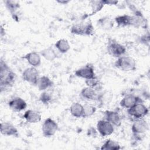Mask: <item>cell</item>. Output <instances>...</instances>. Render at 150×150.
<instances>
[{
  "instance_id": "52a82bcc",
  "label": "cell",
  "mask_w": 150,
  "mask_h": 150,
  "mask_svg": "<svg viewBox=\"0 0 150 150\" xmlns=\"http://www.w3.org/2000/svg\"><path fill=\"white\" fill-rule=\"evenodd\" d=\"M59 129L57 123L52 118H47L43 122L42 131L45 137L49 138L53 136Z\"/></svg>"
},
{
  "instance_id": "4fadbf2b",
  "label": "cell",
  "mask_w": 150,
  "mask_h": 150,
  "mask_svg": "<svg viewBox=\"0 0 150 150\" xmlns=\"http://www.w3.org/2000/svg\"><path fill=\"white\" fill-rule=\"evenodd\" d=\"M104 120L110 122L115 127H120L121 125V118L117 111L106 110L104 111Z\"/></svg>"
},
{
  "instance_id": "277c9868",
  "label": "cell",
  "mask_w": 150,
  "mask_h": 150,
  "mask_svg": "<svg viewBox=\"0 0 150 150\" xmlns=\"http://www.w3.org/2000/svg\"><path fill=\"white\" fill-rule=\"evenodd\" d=\"M107 50L110 55L117 58L124 56L127 52L126 47L124 45L111 38L108 39Z\"/></svg>"
},
{
  "instance_id": "4dcf8cb0",
  "label": "cell",
  "mask_w": 150,
  "mask_h": 150,
  "mask_svg": "<svg viewBox=\"0 0 150 150\" xmlns=\"http://www.w3.org/2000/svg\"><path fill=\"white\" fill-rule=\"evenodd\" d=\"M104 5H117L118 3V1H111V0H104L103 1Z\"/></svg>"
},
{
  "instance_id": "7a4b0ae2",
  "label": "cell",
  "mask_w": 150,
  "mask_h": 150,
  "mask_svg": "<svg viewBox=\"0 0 150 150\" xmlns=\"http://www.w3.org/2000/svg\"><path fill=\"white\" fill-rule=\"evenodd\" d=\"M114 66L121 70L129 71L136 69L137 63L133 57L128 56H122L117 58L114 63Z\"/></svg>"
},
{
  "instance_id": "ac0fdd59",
  "label": "cell",
  "mask_w": 150,
  "mask_h": 150,
  "mask_svg": "<svg viewBox=\"0 0 150 150\" xmlns=\"http://www.w3.org/2000/svg\"><path fill=\"white\" fill-rule=\"evenodd\" d=\"M132 16V26L135 28H145L146 21L143 16L141 12L137 11L134 12V15Z\"/></svg>"
},
{
  "instance_id": "ffe728a7",
  "label": "cell",
  "mask_w": 150,
  "mask_h": 150,
  "mask_svg": "<svg viewBox=\"0 0 150 150\" xmlns=\"http://www.w3.org/2000/svg\"><path fill=\"white\" fill-rule=\"evenodd\" d=\"M70 112L75 118H79L83 117V105L79 103H73L70 107Z\"/></svg>"
},
{
  "instance_id": "9a60e30c",
  "label": "cell",
  "mask_w": 150,
  "mask_h": 150,
  "mask_svg": "<svg viewBox=\"0 0 150 150\" xmlns=\"http://www.w3.org/2000/svg\"><path fill=\"white\" fill-rule=\"evenodd\" d=\"M23 118L28 123L35 124L41 121L42 115L40 113L37 111L28 110L25 112Z\"/></svg>"
},
{
  "instance_id": "d6986e66",
  "label": "cell",
  "mask_w": 150,
  "mask_h": 150,
  "mask_svg": "<svg viewBox=\"0 0 150 150\" xmlns=\"http://www.w3.org/2000/svg\"><path fill=\"white\" fill-rule=\"evenodd\" d=\"M53 84V81L49 77L46 76H43L39 77L36 86L40 91H46L47 89L51 87Z\"/></svg>"
},
{
  "instance_id": "44dd1931",
  "label": "cell",
  "mask_w": 150,
  "mask_h": 150,
  "mask_svg": "<svg viewBox=\"0 0 150 150\" xmlns=\"http://www.w3.org/2000/svg\"><path fill=\"white\" fill-rule=\"evenodd\" d=\"M114 20L118 27H125L128 26H132V16L130 15H120L115 17Z\"/></svg>"
},
{
  "instance_id": "603a6c76",
  "label": "cell",
  "mask_w": 150,
  "mask_h": 150,
  "mask_svg": "<svg viewBox=\"0 0 150 150\" xmlns=\"http://www.w3.org/2000/svg\"><path fill=\"white\" fill-rule=\"evenodd\" d=\"M55 47L61 53H66L70 49V45L67 40L60 39L54 44Z\"/></svg>"
},
{
  "instance_id": "7402d4cb",
  "label": "cell",
  "mask_w": 150,
  "mask_h": 150,
  "mask_svg": "<svg viewBox=\"0 0 150 150\" xmlns=\"http://www.w3.org/2000/svg\"><path fill=\"white\" fill-rule=\"evenodd\" d=\"M39 54L44 59L49 62L53 61L57 58L56 53L55 52L54 50L51 47H48L43 49L39 52Z\"/></svg>"
},
{
  "instance_id": "6da1fadb",
  "label": "cell",
  "mask_w": 150,
  "mask_h": 150,
  "mask_svg": "<svg viewBox=\"0 0 150 150\" xmlns=\"http://www.w3.org/2000/svg\"><path fill=\"white\" fill-rule=\"evenodd\" d=\"M16 74L3 60L0 62V86L1 92L3 88L11 87L15 83Z\"/></svg>"
},
{
  "instance_id": "30bf717a",
  "label": "cell",
  "mask_w": 150,
  "mask_h": 150,
  "mask_svg": "<svg viewBox=\"0 0 150 150\" xmlns=\"http://www.w3.org/2000/svg\"><path fill=\"white\" fill-rule=\"evenodd\" d=\"M75 76L85 80L93 78L96 76L94 67L91 64H87L77 69L74 72Z\"/></svg>"
},
{
  "instance_id": "9c48e42d",
  "label": "cell",
  "mask_w": 150,
  "mask_h": 150,
  "mask_svg": "<svg viewBox=\"0 0 150 150\" xmlns=\"http://www.w3.org/2000/svg\"><path fill=\"white\" fill-rule=\"evenodd\" d=\"M114 126L108 121L103 119L97 121L96 128L98 133L102 137L111 135L114 131Z\"/></svg>"
},
{
  "instance_id": "7c38bea8",
  "label": "cell",
  "mask_w": 150,
  "mask_h": 150,
  "mask_svg": "<svg viewBox=\"0 0 150 150\" xmlns=\"http://www.w3.org/2000/svg\"><path fill=\"white\" fill-rule=\"evenodd\" d=\"M10 109L15 112L22 111L27 107L26 102L21 97H15L8 103Z\"/></svg>"
},
{
  "instance_id": "484cf974",
  "label": "cell",
  "mask_w": 150,
  "mask_h": 150,
  "mask_svg": "<svg viewBox=\"0 0 150 150\" xmlns=\"http://www.w3.org/2000/svg\"><path fill=\"white\" fill-rule=\"evenodd\" d=\"M98 24L104 29L108 30L113 27V21L108 16H105L100 18L98 21Z\"/></svg>"
},
{
  "instance_id": "5b68a950",
  "label": "cell",
  "mask_w": 150,
  "mask_h": 150,
  "mask_svg": "<svg viewBox=\"0 0 150 150\" xmlns=\"http://www.w3.org/2000/svg\"><path fill=\"white\" fill-rule=\"evenodd\" d=\"M149 110L143 103H138L132 107L127 110L128 115L134 120L144 118L148 114Z\"/></svg>"
},
{
  "instance_id": "cb8c5ba5",
  "label": "cell",
  "mask_w": 150,
  "mask_h": 150,
  "mask_svg": "<svg viewBox=\"0 0 150 150\" xmlns=\"http://www.w3.org/2000/svg\"><path fill=\"white\" fill-rule=\"evenodd\" d=\"M6 7L11 13L13 19H16V12L20 8V5L16 1H4Z\"/></svg>"
},
{
  "instance_id": "5bb4252c",
  "label": "cell",
  "mask_w": 150,
  "mask_h": 150,
  "mask_svg": "<svg viewBox=\"0 0 150 150\" xmlns=\"http://www.w3.org/2000/svg\"><path fill=\"white\" fill-rule=\"evenodd\" d=\"M0 131L1 134L5 136H18L17 128L8 122H2L1 123Z\"/></svg>"
},
{
  "instance_id": "3957f363",
  "label": "cell",
  "mask_w": 150,
  "mask_h": 150,
  "mask_svg": "<svg viewBox=\"0 0 150 150\" xmlns=\"http://www.w3.org/2000/svg\"><path fill=\"white\" fill-rule=\"evenodd\" d=\"M71 33L76 35L89 36L94 32V26L91 21L73 25L70 28Z\"/></svg>"
},
{
  "instance_id": "1f68e13d",
  "label": "cell",
  "mask_w": 150,
  "mask_h": 150,
  "mask_svg": "<svg viewBox=\"0 0 150 150\" xmlns=\"http://www.w3.org/2000/svg\"><path fill=\"white\" fill-rule=\"evenodd\" d=\"M57 2L60 4H64V5H66L69 2V1H57Z\"/></svg>"
},
{
  "instance_id": "f546056e",
  "label": "cell",
  "mask_w": 150,
  "mask_h": 150,
  "mask_svg": "<svg viewBox=\"0 0 150 150\" xmlns=\"http://www.w3.org/2000/svg\"><path fill=\"white\" fill-rule=\"evenodd\" d=\"M85 83L87 87H90L95 88L99 85L100 81H99L98 78L96 76H95L93 78L85 80Z\"/></svg>"
},
{
  "instance_id": "ba28073f",
  "label": "cell",
  "mask_w": 150,
  "mask_h": 150,
  "mask_svg": "<svg viewBox=\"0 0 150 150\" xmlns=\"http://www.w3.org/2000/svg\"><path fill=\"white\" fill-rule=\"evenodd\" d=\"M22 77L24 81L36 86L39 78V72L36 67L31 66L24 70L22 74Z\"/></svg>"
},
{
  "instance_id": "f1b7e54d",
  "label": "cell",
  "mask_w": 150,
  "mask_h": 150,
  "mask_svg": "<svg viewBox=\"0 0 150 150\" xmlns=\"http://www.w3.org/2000/svg\"><path fill=\"white\" fill-rule=\"evenodd\" d=\"M52 96L51 93L46 91H44L43 93H41V94L39 96V100L45 104H46L50 103L52 100Z\"/></svg>"
},
{
  "instance_id": "83f0119b",
  "label": "cell",
  "mask_w": 150,
  "mask_h": 150,
  "mask_svg": "<svg viewBox=\"0 0 150 150\" xmlns=\"http://www.w3.org/2000/svg\"><path fill=\"white\" fill-rule=\"evenodd\" d=\"M84 113L83 118H87L92 116L96 111V108L91 104H85L83 105Z\"/></svg>"
},
{
  "instance_id": "4316f807",
  "label": "cell",
  "mask_w": 150,
  "mask_h": 150,
  "mask_svg": "<svg viewBox=\"0 0 150 150\" xmlns=\"http://www.w3.org/2000/svg\"><path fill=\"white\" fill-rule=\"evenodd\" d=\"M90 3L91 8V13L89 16L95 15L96 13L101 11L104 6L103 1H91Z\"/></svg>"
},
{
  "instance_id": "d4e9b609",
  "label": "cell",
  "mask_w": 150,
  "mask_h": 150,
  "mask_svg": "<svg viewBox=\"0 0 150 150\" xmlns=\"http://www.w3.org/2000/svg\"><path fill=\"white\" fill-rule=\"evenodd\" d=\"M100 149L101 150H119L121 149V146L119 144L111 139H107L103 145H101Z\"/></svg>"
},
{
  "instance_id": "2e32d148",
  "label": "cell",
  "mask_w": 150,
  "mask_h": 150,
  "mask_svg": "<svg viewBox=\"0 0 150 150\" xmlns=\"http://www.w3.org/2000/svg\"><path fill=\"white\" fill-rule=\"evenodd\" d=\"M32 67H36L41 64V57L39 53L36 52H31L22 57Z\"/></svg>"
},
{
  "instance_id": "8992f818",
  "label": "cell",
  "mask_w": 150,
  "mask_h": 150,
  "mask_svg": "<svg viewBox=\"0 0 150 150\" xmlns=\"http://www.w3.org/2000/svg\"><path fill=\"white\" fill-rule=\"evenodd\" d=\"M149 129L148 124L144 118L134 120L131 125V131L134 136L140 139L139 136L144 134Z\"/></svg>"
},
{
  "instance_id": "e0dca14e",
  "label": "cell",
  "mask_w": 150,
  "mask_h": 150,
  "mask_svg": "<svg viewBox=\"0 0 150 150\" xmlns=\"http://www.w3.org/2000/svg\"><path fill=\"white\" fill-rule=\"evenodd\" d=\"M80 96L87 100H97L100 98L95 88L87 86L82 88L80 91Z\"/></svg>"
},
{
  "instance_id": "8fae6325",
  "label": "cell",
  "mask_w": 150,
  "mask_h": 150,
  "mask_svg": "<svg viewBox=\"0 0 150 150\" xmlns=\"http://www.w3.org/2000/svg\"><path fill=\"white\" fill-rule=\"evenodd\" d=\"M138 103H143L141 98L135 95L128 94L125 95L120 101V106L125 109H129Z\"/></svg>"
}]
</instances>
